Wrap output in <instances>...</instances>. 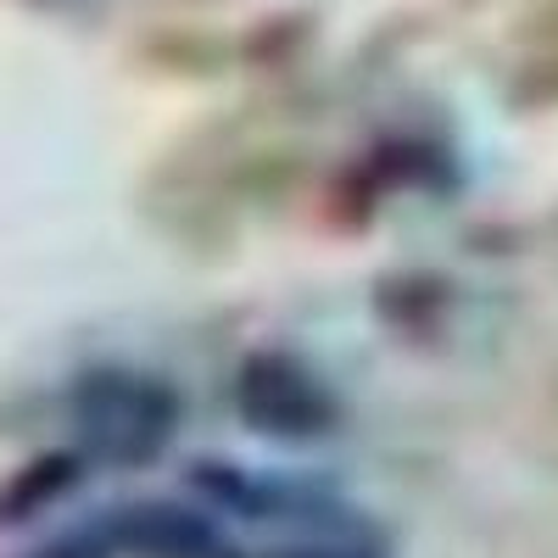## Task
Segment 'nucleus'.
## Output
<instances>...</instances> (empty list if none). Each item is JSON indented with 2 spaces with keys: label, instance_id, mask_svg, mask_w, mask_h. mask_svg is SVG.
<instances>
[{
  "label": "nucleus",
  "instance_id": "nucleus-3",
  "mask_svg": "<svg viewBox=\"0 0 558 558\" xmlns=\"http://www.w3.org/2000/svg\"><path fill=\"white\" fill-rule=\"evenodd\" d=\"M107 542L123 547L129 558H235V547H229L213 514H202L191 502H168V497L118 508Z\"/></svg>",
  "mask_w": 558,
  "mask_h": 558
},
{
  "label": "nucleus",
  "instance_id": "nucleus-5",
  "mask_svg": "<svg viewBox=\"0 0 558 558\" xmlns=\"http://www.w3.org/2000/svg\"><path fill=\"white\" fill-rule=\"evenodd\" d=\"M268 558H380L368 542L357 536H313V542H291V547H274Z\"/></svg>",
  "mask_w": 558,
  "mask_h": 558
},
{
  "label": "nucleus",
  "instance_id": "nucleus-1",
  "mask_svg": "<svg viewBox=\"0 0 558 558\" xmlns=\"http://www.w3.org/2000/svg\"><path fill=\"white\" fill-rule=\"evenodd\" d=\"M73 425L89 458L101 463H151L179 430V397L157 375L101 368L73 391Z\"/></svg>",
  "mask_w": 558,
  "mask_h": 558
},
{
  "label": "nucleus",
  "instance_id": "nucleus-4",
  "mask_svg": "<svg viewBox=\"0 0 558 558\" xmlns=\"http://www.w3.org/2000/svg\"><path fill=\"white\" fill-rule=\"evenodd\" d=\"M73 463L78 458H68V452H57V458H34L28 470L17 475V486H7V497H0V520H28L39 502H51V497H62L68 486H73Z\"/></svg>",
  "mask_w": 558,
  "mask_h": 558
},
{
  "label": "nucleus",
  "instance_id": "nucleus-2",
  "mask_svg": "<svg viewBox=\"0 0 558 558\" xmlns=\"http://www.w3.org/2000/svg\"><path fill=\"white\" fill-rule=\"evenodd\" d=\"M229 402L246 418V430H257L268 441H318L341 418L336 391L286 352H252L235 368Z\"/></svg>",
  "mask_w": 558,
  "mask_h": 558
}]
</instances>
